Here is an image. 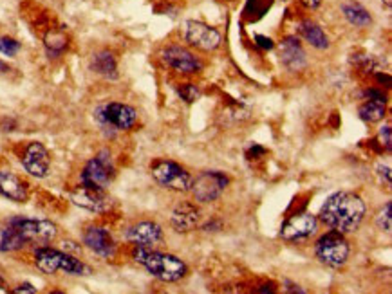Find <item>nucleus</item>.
I'll return each mask as SVG.
<instances>
[{
	"label": "nucleus",
	"mask_w": 392,
	"mask_h": 294,
	"mask_svg": "<svg viewBox=\"0 0 392 294\" xmlns=\"http://www.w3.org/2000/svg\"><path fill=\"white\" fill-rule=\"evenodd\" d=\"M364 215L365 204L358 195L351 193V191H338L325 200L318 217L327 228L345 235V233H353L360 228Z\"/></svg>",
	"instance_id": "obj_1"
},
{
	"label": "nucleus",
	"mask_w": 392,
	"mask_h": 294,
	"mask_svg": "<svg viewBox=\"0 0 392 294\" xmlns=\"http://www.w3.org/2000/svg\"><path fill=\"white\" fill-rule=\"evenodd\" d=\"M132 258L139 266H143L147 273L161 282H179L188 273L187 264L181 258L168 255V253L156 251L150 247L136 246V249L132 251Z\"/></svg>",
	"instance_id": "obj_2"
},
{
	"label": "nucleus",
	"mask_w": 392,
	"mask_h": 294,
	"mask_svg": "<svg viewBox=\"0 0 392 294\" xmlns=\"http://www.w3.org/2000/svg\"><path fill=\"white\" fill-rule=\"evenodd\" d=\"M34 266L45 275H54L58 271L76 276L91 273V269L81 260L74 258L69 253H63L60 249H54V247L49 246H39L34 249Z\"/></svg>",
	"instance_id": "obj_3"
},
{
	"label": "nucleus",
	"mask_w": 392,
	"mask_h": 294,
	"mask_svg": "<svg viewBox=\"0 0 392 294\" xmlns=\"http://www.w3.org/2000/svg\"><path fill=\"white\" fill-rule=\"evenodd\" d=\"M349 244L345 240L344 233L331 229L316 240V258L327 267H342L349 258Z\"/></svg>",
	"instance_id": "obj_4"
},
{
	"label": "nucleus",
	"mask_w": 392,
	"mask_h": 294,
	"mask_svg": "<svg viewBox=\"0 0 392 294\" xmlns=\"http://www.w3.org/2000/svg\"><path fill=\"white\" fill-rule=\"evenodd\" d=\"M112 179H114V165L107 150H101L98 156L92 157L81 170V185L96 190H107Z\"/></svg>",
	"instance_id": "obj_5"
},
{
	"label": "nucleus",
	"mask_w": 392,
	"mask_h": 294,
	"mask_svg": "<svg viewBox=\"0 0 392 294\" xmlns=\"http://www.w3.org/2000/svg\"><path fill=\"white\" fill-rule=\"evenodd\" d=\"M22 238L25 246L34 244V246H45L56 237V226L51 220H40V218H11L10 222Z\"/></svg>",
	"instance_id": "obj_6"
},
{
	"label": "nucleus",
	"mask_w": 392,
	"mask_h": 294,
	"mask_svg": "<svg viewBox=\"0 0 392 294\" xmlns=\"http://www.w3.org/2000/svg\"><path fill=\"white\" fill-rule=\"evenodd\" d=\"M150 174H152L154 180L158 182L159 186L167 188V190L172 191H188L192 185V177L181 165H177L174 161H167V159H161V161H156L150 168Z\"/></svg>",
	"instance_id": "obj_7"
},
{
	"label": "nucleus",
	"mask_w": 392,
	"mask_h": 294,
	"mask_svg": "<svg viewBox=\"0 0 392 294\" xmlns=\"http://www.w3.org/2000/svg\"><path fill=\"white\" fill-rule=\"evenodd\" d=\"M230 185L228 176H225L223 171H203L196 179H192L190 191L194 195V199L199 202H214L225 193V190Z\"/></svg>",
	"instance_id": "obj_8"
},
{
	"label": "nucleus",
	"mask_w": 392,
	"mask_h": 294,
	"mask_svg": "<svg viewBox=\"0 0 392 294\" xmlns=\"http://www.w3.org/2000/svg\"><path fill=\"white\" fill-rule=\"evenodd\" d=\"M96 118L101 125L114 128V130H130L138 121V112L130 105L112 101L96 110Z\"/></svg>",
	"instance_id": "obj_9"
},
{
	"label": "nucleus",
	"mask_w": 392,
	"mask_h": 294,
	"mask_svg": "<svg viewBox=\"0 0 392 294\" xmlns=\"http://www.w3.org/2000/svg\"><path fill=\"white\" fill-rule=\"evenodd\" d=\"M316 226H318V220H316L315 215L302 211V213L291 215V217L282 224L280 237H282L286 242H300V240H306V238L315 235Z\"/></svg>",
	"instance_id": "obj_10"
},
{
	"label": "nucleus",
	"mask_w": 392,
	"mask_h": 294,
	"mask_svg": "<svg viewBox=\"0 0 392 294\" xmlns=\"http://www.w3.org/2000/svg\"><path fill=\"white\" fill-rule=\"evenodd\" d=\"M185 39L192 48L201 49V51H216L220 45L219 31L197 20H188L185 28Z\"/></svg>",
	"instance_id": "obj_11"
},
{
	"label": "nucleus",
	"mask_w": 392,
	"mask_h": 294,
	"mask_svg": "<svg viewBox=\"0 0 392 294\" xmlns=\"http://www.w3.org/2000/svg\"><path fill=\"white\" fill-rule=\"evenodd\" d=\"M20 162H22V167L25 168L29 176L42 179V177H45L49 174L51 157H49L48 148L43 147L42 143L33 141L24 148L22 157H20Z\"/></svg>",
	"instance_id": "obj_12"
},
{
	"label": "nucleus",
	"mask_w": 392,
	"mask_h": 294,
	"mask_svg": "<svg viewBox=\"0 0 392 294\" xmlns=\"http://www.w3.org/2000/svg\"><path fill=\"white\" fill-rule=\"evenodd\" d=\"M161 58L170 69L183 72V74H196L203 69V63L199 62V58L188 49L179 48V45H170V48L163 49Z\"/></svg>",
	"instance_id": "obj_13"
},
{
	"label": "nucleus",
	"mask_w": 392,
	"mask_h": 294,
	"mask_svg": "<svg viewBox=\"0 0 392 294\" xmlns=\"http://www.w3.org/2000/svg\"><path fill=\"white\" fill-rule=\"evenodd\" d=\"M71 200L76 206L94 213H103L110 206L109 197L105 195V190H96V188H89V186L80 185L74 188L71 193Z\"/></svg>",
	"instance_id": "obj_14"
},
{
	"label": "nucleus",
	"mask_w": 392,
	"mask_h": 294,
	"mask_svg": "<svg viewBox=\"0 0 392 294\" xmlns=\"http://www.w3.org/2000/svg\"><path fill=\"white\" fill-rule=\"evenodd\" d=\"M83 244L103 258H110L116 253L114 238L110 237V233L101 226H89L83 231Z\"/></svg>",
	"instance_id": "obj_15"
},
{
	"label": "nucleus",
	"mask_w": 392,
	"mask_h": 294,
	"mask_svg": "<svg viewBox=\"0 0 392 294\" xmlns=\"http://www.w3.org/2000/svg\"><path fill=\"white\" fill-rule=\"evenodd\" d=\"M127 240L134 246L152 247L163 240V229L159 224L145 220V222L134 224L127 231Z\"/></svg>",
	"instance_id": "obj_16"
},
{
	"label": "nucleus",
	"mask_w": 392,
	"mask_h": 294,
	"mask_svg": "<svg viewBox=\"0 0 392 294\" xmlns=\"http://www.w3.org/2000/svg\"><path fill=\"white\" fill-rule=\"evenodd\" d=\"M280 62L287 71H300L307 63L306 51L297 36H286L280 42Z\"/></svg>",
	"instance_id": "obj_17"
},
{
	"label": "nucleus",
	"mask_w": 392,
	"mask_h": 294,
	"mask_svg": "<svg viewBox=\"0 0 392 294\" xmlns=\"http://www.w3.org/2000/svg\"><path fill=\"white\" fill-rule=\"evenodd\" d=\"M0 195L13 202H25L29 199L28 185L8 170H0Z\"/></svg>",
	"instance_id": "obj_18"
},
{
	"label": "nucleus",
	"mask_w": 392,
	"mask_h": 294,
	"mask_svg": "<svg viewBox=\"0 0 392 294\" xmlns=\"http://www.w3.org/2000/svg\"><path fill=\"white\" fill-rule=\"evenodd\" d=\"M199 209L190 202H181L172 209L170 215V224L177 233H188L197 228L199 224Z\"/></svg>",
	"instance_id": "obj_19"
},
{
	"label": "nucleus",
	"mask_w": 392,
	"mask_h": 294,
	"mask_svg": "<svg viewBox=\"0 0 392 294\" xmlns=\"http://www.w3.org/2000/svg\"><path fill=\"white\" fill-rule=\"evenodd\" d=\"M91 67L92 71L98 72L100 76L107 78V80H116V78H118V63H116V58L112 52H96L94 56H92Z\"/></svg>",
	"instance_id": "obj_20"
},
{
	"label": "nucleus",
	"mask_w": 392,
	"mask_h": 294,
	"mask_svg": "<svg viewBox=\"0 0 392 294\" xmlns=\"http://www.w3.org/2000/svg\"><path fill=\"white\" fill-rule=\"evenodd\" d=\"M298 33L306 42H309L315 49H327L329 48V39L325 36V33L322 31V28L311 20H304L300 25H298Z\"/></svg>",
	"instance_id": "obj_21"
},
{
	"label": "nucleus",
	"mask_w": 392,
	"mask_h": 294,
	"mask_svg": "<svg viewBox=\"0 0 392 294\" xmlns=\"http://www.w3.org/2000/svg\"><path fill=\"white\" fill-rule=\"evenodd\" d=\"M342 13L347 20H349V24L356 25V28H367V25L373 24V17L365 10L364 6L358 4V2H345L342 6Z\"/></svg>",
	"instance_id": "obj_22"
},
{
	"label": "nucleus",
	"mask_w": 392,
	"mask_h": 294,
	"mask_svg": "<svg viewBox=\"0 0 392 294\" xmlns=\"http://www.w3.org/2000/svg\"><path fill=\"white\" fill-rule=\"evenodd\" d=\"M22 247H25L24 238L20 237L19 231L11 224L0 226V253L20 251Z\"/></svg>",
	"instance_id": "obj_23"
},
{
	"label": "nucleus",
	"mask_w": 392,
	"mask_h": 294,
	"mask_svg": "<svg viewBox=\"0 0 392 294\" xmlns=\"http://www.w3.org/2000/svg\"><path fill=\"white\" fill-rule=\"evenodd\" d=\"M387 101H380V100H369L365 101L364 105H360L358 114L360 118L367 121V123H378L385 118L387 114Z\"/></svg>",
	"instance_id": "obj_24"
},
{
	"label": "nucleus",
	"mask_w": 392,
	"mask_h": 294,
	"mask_svg": "<svg viewBox=\"0 0 392 294\" xmlns=\"http://www.w3.org/2000/svg\"><path fill=\"white\" fill-rule=\"evenodd\" d=\"M273 6V0H248L246 6H244V11H243V17L246 22H257L264 17V14L268 13L271 10Z\"/></svg>",
	"instance_id": "obj_25"
},
{
	"label": "nucleus",
	"mask_w": 392,
	"mask_h": 294,
	"mask_svg": "<svg viewBox=\"0 0 392 294\" xmlns=\"http://www.w3.org/2000/svg\"><path fill=\"white\" fill-rule=\"evenodd\" d=\"M43 43H45V48H48L49 54L58 56V54H62L63 49L68 48V36H65L62 31H58V29H51V31H48V34H45Z\"/></svg>",
	"instance_id": "obj_26"
},
{
	"label": "nucleus",
	"mask_w": 392,
	"mask_h": 294,
	"mask_svg": "<svg viewBox=\"0 0 392 294\" xmlns=\"http://www.w3.org/2000/svg\"><path fill=\"white\" fill-rule=\"evenodd\" d=\"M376 226H378L382 231L391 233L392 229V202H387L385 208L380 211V215L376 217Z\"/></svg>",
	"instance_id": "obj_27"
},
{
	"label": "nucleus",
	"mask_w": 392,
	"mask_h": 294,
	"mask_svg": "<svg viewBox=\"0 0 392 294\" xmlns=\"http://www.w3.org/2000/svg\"><path fill=\"white\" fill-rule=\"evenodd\" d=\"M20 51V42H17L14 39H10V36H2L0 39V52L4 56H14L17 52Z\"/></svg>",
	"instance_id": "obj_28"
},
{
	"label": "nucleus",
	"mask_w": 392,
	"mask_h": 294,
	"mask_svg": "<svg viewBox=\"0 0 392 294\" xmlns=\"http://www.w3.org/2000/svg\"><path fill=\"white\" fill-rule=\"evenodd\" d=\"M177 92H179V96H181L187 103H194V101H197V98H199V89H197L194 83H185V85L177 89Z\"/></svg>",
	"instance_id": "obj_29"
},
{
	"label": "nucleus",
	"mask_w": 392,
	"mask_h": 294,
	"mask_svg": "<svg viewBox=\"0 0 392 294\" xmlns=\"http://www.w3.org/2000/svg\"><path fill=\"white\" fill-rule=\"evenodd\" d=\"M378 139H380V143H382V147H385V150H387V152H391L392 132H391V127H389V125H385V127L380 128Z\"/></svg>",
	"instance_id": "obj_30"
},
{
	"label": "nucleus",
	"mask_w": 392,
	"mask_h": 294,
	"mask_svg": "<svg viewBox=\"0 0 392 294\" xmlns=\"http://www.w3.org/2000/svg\"><path fill=\"white\" fill-rule=\"evenodd\" d=\"M255 43H257L260 49H264V51H271V49L275 48L273 40L269 39V36H264V34H257V36H255Z\"/></svg>",
	"instance_id": "obj_31"
},
{
	"label": "nucleus",
	"mask_w": 392,
	"mask_h": 294,
	"mask_svg": "<svg viewBox=\"0 0 392 294\" xmlns=\"http://www.w3.org/2000/svg\"><path fill=\"white\" fill-rule=\"evenodd\" d=\"M264 154H266V148L258 147V145H254V147L249 148L248 152H246V157L251 161V159H258V156H264Z\"/></svg>",
	"instance_id": "obj_32"
},
{
	"label": "nucleus",
	"mask_w": 392,
	"mask_h": 294,
	"mask_svg": "<svg viewBox=\"0 0 392 294\" xmlns=\"http://www.w3.org/2000/svg\"><path fill=\"white\" fill-rule=\"evenodd\" d=\"M365 96H367L369 100H380V101H387L385 100V94H383L382 90H378V89H367L364 92Z\"/></svg>",
	"instance_id": "obj_33"
},
{
	"label": "nucleus",
	"mask_w": 392,
	"mask_h": 294,
	"mask_svg": "<svg viewBox=\"0 0 392 294\" xmlns=\"http://www.w3.org/2000/svg\"><path fill=\"white\" fill-rule=\"evenodd\" d=\"M378 171H380V177H382V179H385V185L391 186V168L380 167Z\"/></svg>",
	"instance_id": "obj_34"
},
{
	"label": "nucleus",
	"mask_w": 392,
	"mask_h": 294,
	"mask_svg": "<svg viewBox=\"0 0 392 294\" xmlns=\"http://www.w3.org/2000/svg\"><path fill=\"white\" fill-rule=\"evenodd\" d=\"M13 293H17V294H20V293H37V289H34V287L31 284H22V285H19V287H17V289H14Z\"/></svg>",
	"instance_id": "obj_35"
},
{
	"label": "nucleus",
	"mask_w": 392,
	"mask_h": 294,
	"mask_svg": "<svg viewBox=\"0 0 392 294\" xmlns=\"http://www.w3.org/2000/svg\"><path fill=\"white\" fill-rule=\"evenodd\" d=\"M300 2L306 6V8H309V10H316V8L322 4V0H300Z\"/></svg>",
	"instance_id": "obj_36"
},
{
	"label": "nucleus",
	"mask_w": 392,
	"mask_h": 294,
	"mask_svg": "<svg viewBox=\"0 0 392 294\" xmlns=\"http://www.w3.org/2000/svg\"><path fill=\"white\" fill-rule=\"evenodd\" d=\"M376 80H378L380 83H385V87H391V76H389V74H382V72H380V74H376Z\"/></svg>",
	"instance_id": "obj_37"
},
{
	"label": "nucleus",
	"mask_w": 392,
	"mask_h": 294,
	"mask_svg": "<svg viewBox=\"0 0 392 294\" xmlns=\"http://www.w3.org/2000/svg\"><path fill=\"white\" fill-rule=\"evenodd\" d=\"M10 71V67H8V63H4L2 62V60H0V76H2V74H6V72Z\"/></svg>",
	"instance_id": "obj_38"
},
{
	"label": "nucleus",
	"mask_w": 392,
	"mask_h": 294,
	"mask_svg": "<svg viewBox=\"0 0 392 294\" xmlns=\"http://www.w3.org/2000/svg\"><path fill=\"white\" fill-rule=\"evenodd\" d=\"M0 289H6V282L4 278H2V275H0Z\"/></svg>",
	"instance_id": "obj_39"
},
{
	"label": "nucleus",
	"mask_w": 392,
	"mask_h": 294,
	"mask_svg": "<svg viewBox=\"0 0 392 294\" xmlns=\"http://www.w3.org/2000/svg\"><path fill=\"white\" fill-rule=\"evenodd\" d=\"M382 2H383V4H385V6H391L392 0H382Z\"/></svg>",
	"instance_id": "obj_40"
}]
</instances>
